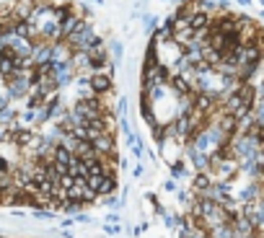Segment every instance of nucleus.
<instances>
[{"label": "nucleus", "instance_id": "nucleus-1", "mask_svg": "<svg viewBox=\"0 0 264 238\" xmlns=\"http://www.w3.org/2000/svg\"><path fill=\"white\" fill-rule=\"evenodd\" d=\"M114 70L85 6L0 8V207L83 210L119 181Z\"/></svg>", "mask_w": 264, "mask_h": 238}]
</instances>
